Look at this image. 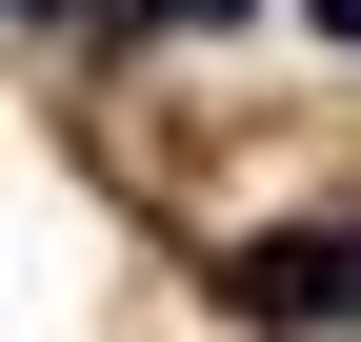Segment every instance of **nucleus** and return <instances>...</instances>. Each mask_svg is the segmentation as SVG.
Masks as SVG:
<instances>
[{"mask_svg": "<svg viewBox=\"0 0 361 342\" xmlns=\"http://www.w3.org/2000/svg\"><path fill=\"white\" fill-rule=\"evenodd\" d=\"M241 302L261 322H361V222H261L241 242Z\"/></svg>", "mask_w": 361, "mask_h": 342, "instance_id": "nucleus-1", "label": "nucleus"}, {"mask_svg": "<svg viewBox=\"0 0 361 342\" xmlns=\"http://www.w3.org/2000/svg\"><path fill=\"white\" fill-rule=\"evenodd\" d=\"M322 40H361V0H322Z\"/></svg>", "mask_w": 361, "mask_h": 342, "instance_id": "nucleus-2", "label": "nucleus"}]
</instances>
